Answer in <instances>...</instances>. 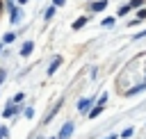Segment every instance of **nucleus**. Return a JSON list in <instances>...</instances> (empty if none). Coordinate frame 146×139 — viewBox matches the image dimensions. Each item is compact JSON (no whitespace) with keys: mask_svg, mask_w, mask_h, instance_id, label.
Returning a JSON list of instances; mask_svg holds the SVG:
<instances>
[{"mask_svg":"<svg viewBox=\"0 0 146 139\" xmlns=\"http://www.w3.org/2000/svg\"><path fill=\"white\" fill-rule=\"evenodd\" d=\"M52 5L57 7V5H64V0H52Z\"/></svg>","mask_w":146,"mask_h":139,"instance_id":"nucleus-20","label":"nucleus"},{"mask_svg":"<svg viewBox=\"0 0 146 139\" xmlns=\"http://www.w3.org/2000/svg\"><path fill=\"white\" fill-rule=\"evenodd\" d=\"M141 18H146V9H139V14H137V21H141Z\"/></svg>","mask_w":146,"mask_h":139,"instance_id":"nucleus-17","label":"nucleus"},{"mask_svg":"<svg viewBox=\"0 0 146 139\" xmlns=\"http://www.w3.org/2000/svg\"><path fill=\"white\" fill-rule=\"evenodd\" d=\"M89 105H91V98H84V100H80V103H78V109H80V112H87V109H89Z\"/></svg>","mask_w":146,"mask_h":139,"instance_id":"nucleus-7","label":"nucleus"},{"mask_svg":"<svg viewBox=\"0 0 146 139\" xmlns=\"http://www.w3.org/2000/svg\"><path fill=\"white\" fill-rule=\"evenodd\" d=\"M144 36H146V30H141L139 34H135V41H137V39H144Z\"/></svg>","mask_w":146,"mask_h":139,"instance_id":"nucleus-19","label":"nucleus"},{"mask_svg":"<svg viewBox=\"0 0 146 139\" xmlns=\"http://www.w3.org/2000/svg\"><path fill=\"white\" fill-rule=\"evenodd\" d=\"M25 116H27V118H32V116H34V109H32V107H27V109H25Z\"/></svg>","mask_w":146,"mask_h":139,"instance_id":"nucleus-16","label":"nucleus"},{"mask_svg":"<svg viewBox=\"0 0 146 139\" xmlns=\"http://www.w3.org/2000/svg\"><path fill=\"white\" fill-rule=\"evenodd\" d=\"M2 80H5V71H0V84H2Z\"/></svg>","mask_w":146,"mask_h":139,"instance_id":"nucleus-21","label":"nucleus"},{"mask_svg":"<svg viewBox=\"0 0 146 139\" xmlns=\"http://www.w3.org/2000/svg\"><path fill=\"white\" fill-rule=\"evenodd\" d=\"M103 25H105V27H112V25H114V18H112V16H110V18H105V21H103Z\"/></svg>","mask_w":146,"mask_h":139,"instance_id":"nucleus-13","label":"nucleus"},{"mask_svg":"<svg viewBox=\"0 0 146 139\" xmlns=\"http://www.w3.org/2000/svg\"><path fill=\"white\" fill-rule=\"evenodd\" d=\"M23 98H25V93H16V96H14V105H18Z\"/></svg>","mask_w":146,"mask_h":139,"instance_id":"nucleus-14","label":"nucleus"},{"mask_svg":"<svg viewBox=\"0 0 146 139\" xmlns=\"http://www.w3.org/2000/svg\"><path fill=\"white\" fill-rule=\"evenodd\" d=\"M100 112H103V105H96V107H94V109L89 112V116H91V118H96V116H98Z\"/></svg>","mask_w":146,"mask_h":139,"instance_id":"nucleus-10","label":"nucleus"},{"mask_svg":"<svg viewBox=\"0 0 146 139\" xmlns=\"http://www.w3.org/2000/svg\"><path fill=\"white\" fill-rule=\"evenodd\" d=\"M0 11H2V2H0Z\"/></svg>","mask_w":146,"mask_h":139,"instance_id":"nucleus-23","label":"nucleus"},{"mask_svg":"<svg viewBox=\"0 0 146 139\" xmlns=\"http://www.w3.org/2000/svg\"><path fill=\"white\" fill-rule=\"evenodd\" d=\"M84 23H87V18L82 16V18H78L75 23H73V30H80V27H84Z\"/></svg>","mask_w":146,"mask_h":139,"instance_id":"nucleus-8","label":"nucleus"},{"mask_svg":"<svg viewBox=\"0 0 146 139\" xmlns=\"http://www.w3.org/2000/svg\"><path fill=\"white\" fill-rule=\"evenodd\" d=\"M16 112H18V107L11 103V105H7V107H5V114H2V116H5V118H9V116H14Z\"/></svg>","mask_w":146,"mask_h":139,"instance_id":"nucleus-4","label":"nucleus"},{"mask_svg":"<svg viewBox=\"0 0 146 139\" xmlns=\"http://www.w3.org/2000/svg\"><path fill=\"white\" fill-rule=\"evenodd\" d=\"M71 132H73V121H66V123L62 125V130H59V137H57V139H68V137H71Z\"/></svg>","mask_w":146,"mask_h":139,"instance_id":"nucleus-1","label":"nucleus"},{"mask_svg":"<svg viewBox=\"0 0 146 139\" xmlns=\"http://www.w3.org/2000/svg\"><path fill=\"white\" fill-rule=\"evenodd\" d=\"M121 137H123V139H128V137H132V128H125V130L121 132Z\"/></svg>","mask_w":146,"mask_h":139,"instance_id":"nucleus-12","label":"nucleus"},{"mask_svg":"<svg viewBox=\"0 0 146 139\" xmlns=\"http://www.w3.org/2000/svg\"><path fill=\"white\" fill-rule=\"evenodd\" d=\"M103 139H116V137H114V134H110V137H103Z\"/></svg>","mask_w":146,"mask_h":139,"instance_id":"nucleus-22","label":"nucleus"},{"mask_svg":"<svg viewBox=\"0 0 146 139\" xmlns=\"http://www.w3.org/2000/svg\"><path fill=\"white\" fill-rule=\"evenodd\" d=\"M59 64H62V59H59V57H55V59L50 62V66H48V75H52V73L59 68Z\"/></svg>","mask_w":146,"mask_h":139,"instance_id":"nucleus-3","label":"nucleus"},{"mask_svg":"<svg viewBox=\"0 0 146 139\" xmlns=\"http://www.w3.org/2000/svg\"><path fill=\"white\" fill-rule=\"evenodd\" d=\"M52 139H55V137H52Z\"/></svg>","mask_w":146,"mask_h":139,"instance_id":"nucleus-24","label":"nucleus"},{"mask_svg":"<svg viewBox=\"0 0 146 139\" xmlns=\"http://www.w3.org/2000/svg\"><path fill=\"white\" fill-rule=\"evenodd\" d=\"M32 48H34V41H25L23 48H21V57H27V55L32 52Z\"/></svg>","mask_w":146,"mask_h":139,"instance_id":"nucleus-2","label":"nucleus"},{"mask_svg":"<svg viewBox=\"0 0 146 139\" xmlns=\"http://www.w3.org/2000/svg\"><path fill=\"white\" fill-rule=\"evenodd\" d=\"M23 18V14H21V9H16V7H11V23H18Z\"/></svg>","mask_w":146,"mask_h":139,"instance_id":"nucleus-6","label":"nucleus"},{"mask_svg":"<svg viewBox=\"0 0 146 139\" xmlns=\"http://www.w3.org/2000/svg\"><path fill=\"white\" fill-rule=\"evenodd\" d=\"M105 100H107V93H103V96L98 98V105H105Z\"/></svg>","mask_w":146,"mask_h":139,"instance_id":"nucleus-18","label":"nucleus"},{"mask_svg":"<svg viewBox=\"0 0 146 139\" xmlns=\"http://www.w3.org/2000/svg\"><path fill=\"white\" fill-rule=\"evenodd\" d=\"M105 5H107L105 0H98V2H91L89 7H91V11H103V9H105Z\"/></svg>","mask_w":146,"mask_h":139,"instance_id":"nucleus-5","label":"nucleus"},{"mask_svg":"<svg viewBox=\"0 0 146 139\" xmlns=\"http://www.w3.org/2000/svg\"><path fill=\"white\" fill-rule=\"evenodd\" d=\"M14 39H16V34H14V32H7V34L2 36V43H11Z\"/></svg>","mask_w":146,"mask_h":139,"instance_id":"nucleus-9","label":"nucleus"},{"mask_svg":"<svg viewBox=\"0 0 146 139\" xmlns=\"http://www.w3.org/2000/svg\"><path fill=\"white\" fill-rule=\"evenodd\" d=\"M141 2H144V0H130V2H128V7H130V9H137Z\"/></svg>","mask_w":146,"mask_h":139,"instance_id":"nucleus-11","label":"nucleus"},{"mask_svg":"<svg viewBox=\"0 0 146 139\" xmlns=\"http://www.w3.org/2000/svg\"><path fill=\"white\" fill-rule=\"evenodd\" d=\"M52 16H55V7H50V9H48V11H46V18H48V21H50V18H52Z\"/></svg>","mask_w":146,"mask_h":139,"instance_id":"nucleus-15","label":"nucleus"}]
</instances>
